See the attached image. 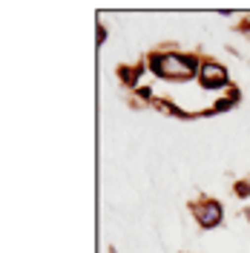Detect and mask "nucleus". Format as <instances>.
Returning <instances> with one entry per match:
<instances>
[{
    "mask_svg": "<svg viewBox=\"0 0 250 253\" xmlns=\"http://www.w3.org/2000/svg\"><path fill=\"white\" fill-rule=\"evenodd\" d=\"M153 69L164 78H178V81L196 75V63L190 58H181V55H158V58H153Z\"/></svg>",
    "mask_w": 250,
    "mask_h": 253,
    "instance_id": "obj_1",
    "label": "nucleus"
},
{
    "mask_svg": "<svg viewBox=\"0 0 250 253\" xmlns=\"http://www.w3.org/2000/svg\"><path fill=\"white\" fill-rule=\"evenodd\" d=\"M193 213H196V219H199L202 227H216L221 221V207L216 202H204V205L193 207Z\"/></svg>",
    "mask_w": 250,
    "mask_h": 253,
    "instance_id": "obj_2",
    "label": "nucleus"
},
{
    "mask_svg": "<svg viewBox=\"0 0 250 253\" xmlns=\"http://www.w3.org/2000/svg\"><path fill=\"white\" fill-rule=\"evenodd\" d=\"M199 78H202V84L207 86V89H213V86H219V84H224V69L221 66H216V63H204L202 69H199Z\"/></svg>",
    "mask_w": 250,
    "mask_h": 253,
    "instance_id": "obj_3",
    "label": "nucleus"
},
{
    "mask_svg": "<svg viewBox=\"0 0 250 253\" xmlns=\"http://www.w3.org/2000/svg\"><path fill=\"white\" fill-rule=\"evenodd\" d=\"M248 219H250V210H248Z\"/></svg>",
    "mask_w": 250,
    "mask_h": 253,
    "instance_id": "obj_4",
    "label": "nucleus"
}]
</instances>
